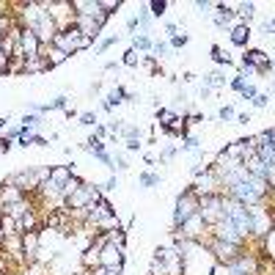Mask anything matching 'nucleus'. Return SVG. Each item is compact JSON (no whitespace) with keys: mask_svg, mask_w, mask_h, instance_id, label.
Here are the masks:
<instances>
[{"mask_svg":"<svg viewBox=\"0 0 275 275\" xmlns=\"http://www.w3.org/2000/svg\"><path fill=\"white\" fill-rule=\"evenodd\" d=\"M55 47L58 50H64L66 55H74V53H83V50H88L91 44H94V39H88L83 33V30L74 25V28H66V30H61L58 36H55Z\"/></svg>","mask_w":275,"mask_h":275,"instance_id":"1","label":"nucleus"},{"mask_svg":"<svg viewBox=\"0 0 275 275\" xmlns=\"http://www.w3.org/2000/svg\"><path fill=\"white\" fill-rule=\"evenodd\" d=\"M198 204H201V198H198V193L193 190V185L187 187V190H182L179 196H176V206H174V228H179L182 223L187 220V217H193L198 212Z\"/></svg>","mask_w":275,"mask_h":275,"instance_id":"2","label":"nucleus"},{"mask_svg":"<svg viewBox=\"0 0 275 275\" xmlns=\"http://www.w3.org/2000/svg\"><path fill=\"white\" fill-rule=\"evenodd\" d=\"M198 215L204 217L206 226H217L223 220V196H201Z\"/></svg>","mask_w":275,"mask_h":275,"instance_id":"3","label":"nucleus"},{"mask_svg":"<svg viewBox=\"0 0 275 275\" xmlns=\"http://www.w3.org/2000/svg\"><path fill=\"white\" fill-rule=\"evenodd\" d=\"M124 262H127V248H119L113 242H108V245L102 248L99 264L105 270H124Z\"/></svg>","mask_w":275,"mask_h":275,"instance_id":"4","label":"nucleus"},{"mask_svg":"<svg viewBox=\"0 0 275 275\" xmlns=\"http://www.w3.org/2000/svg\"><path fill=\"white\" fill-rule=\"evenodd\" d=\"M242 58H245L248 64L256 69V74L273 72V55H270L267 50H262V47H248L245 53H242Z\"/></svg>","mask_w":275,"mask_h":275,"instance_id":"5","label":"nucleus"},{"mask_svg":"<svg viewBox=\"0 0 275 275\" xmlns=\"http://www.w3.org/2000/svg\"><path fill=\"white\" fill-rule=\"evenodd\" d=\"M33 30H36V36H39V42H42V44H53L55 36L61 33L58 22L50 17V11H42V17H39V22H36V28H33Z\"/></svg>","mask_w":275,"mask_h":275,"instance_id":"6","label":"nucleus"},{"mask_svg":"<svg viewBox=\"0 0 275 275\" xmlns=\"http://www.w3.org/2000/svg\"><path fill=\"white\" fill-rule=\"evenodd\" d=\"M215 25H217V28H228V30L237 25L234 3H215Z\"/></svg>","mask_w":275,"mask_h":275,"instance_id":"7","label":"nucleus"},{"mask_svg":"<svg viewBox=\"0 0 275 275\" xmlns=\"http://www.w3.org/2000/svg\"><path fill=\"white\" fill-rule=\"evenodd\" d=\"M77 174V168H74V162H69V165H50V182H53L58 190H64L66 182L72 179V176Z\"/></svg>","mask_w":275,"mask_h":275,"instance_id":"8","label":"nucleus"},{"mask_svg":"<svg viewBox=\"0 0 275 275\" xmlns=\"http://www.w3.org/2000/svg\"><path fill=\"white\" fill-rule=\"evenodd\" d=\"M39 55H42V58L47 61V69H50V72H53V69H58L61 64H66V61H69V55H66L64 50H58L55 44H42Z\"/></svg>","mask_w":275,"mask_h":275,"instance_id":"9","label":"nucleus"},{"mask_svg":"<svg viewBox=\"0 0 275 275\" xmlns=\"http://www.w3.org/2000/svg\"><path fill=\"white\" fill-rule=\"evenodd\" d=\"M251 36H253V28H251V25H245V22H237L231 30H228V39H231L234 47H245L248 50Z\"/></svg>","mask_w":275,"mask_h":275,"instance_id":"10","label":"nucleus"},{"mask_svg":"<svg viewBox=\"0 0 275 275\" xmlns=\"http://www.w3.org/2000/svg\"><path fill=\"white\" fill-rule=\"evenodd\" d=\"M19 47H22L25 58H33V55H39V50H42V42H39L36 30L25 28V30H22V39H19Z\"/></svg>","mask_w":275,"mask_h":275,"instance_id":"11","label":"nucleus"},{"mask_svg":"<svg viewBox=\"0 0 275 275\" xmlns=\"http://www.w3.org/2000/svg\"><path fill=\"white\" fill-rule=\"evenodd\" d=\"M99 253H102V245H96V242H91L88 248H83V251H80V267H83V270L102 267V264H99Z\"/></svg>","mask_w":275,"mask_h":275,"instance_id":"12","label":"nucleus"},{"mask_svg":"<svg viewBox=\"0 0 275 275\" xmlns=\"http://www.w3.org/2000/svg\"><path fill=\"white\" fill-rule=\"evenodd\" d=\"M234 11H237V22H245V25H251V19L256 17V3H251V0L234 3Z\"/></svg>","mask_w":275,"mask_h":275,"instance_id":"13","label":"nucleus"},{"mask_svg":"<svg viewBox=\"0 0 275 275\" xmlns=\"http://www.w3.org/2000/svg\"><path fill=\"white\" fill-rule=\"evenodd\" d=\"M50 72L47 69V61L42 55H33V58H25V74H44Z\"/></svg>","mask_w":275,"mask_h":275,"instance_id":"14","label":"nucleus"},{"mask_svg":"<svg viewBox=\"0 0 275 275\" xmlns=\"http://www.w3.org/2000/svg\"><path fill=\"white\" fill-rule=\"evenodd\" d=\"M0 231L6 234V237H17L19 234V220L3 212V215H0Z\"/></svg>","mask_w":275,"mask_h":275,"instance_id":"15","label":"nucleus"},{"mask_svg":"<svg viewBox=\"0 0 275 275\" xmlns=\"http://www.w3.org/2000/svg\"><path fill=\"white\" fill-rule=\"evenodd\" d=\"M80 149L88 151L91 157H99V154H105V151H108V149H105V140H99L96 135H91L88 140H85V143H80Z\"/></svg>","mask_w":275,"mask_h":275,"instance_id":"16","label":"nucleus"},{"mask_svg":"<svg viewBox=\"0 0 275 275\" xmlns=\"http://www.w3.org/2000/svg\"><path fill=\"white\" fill-rule=\"evenodd\" d=\"M151 44H154V39L149 33H135L132 36V50L135 53H151Z\"/></svg>","mask_w":275,"mask_h":275,"instance_id":"17","label":"nucleus"},{"mask_svg":"<svg viewBox=\"0 0 275 275\" xmlns=\"http://www.w3.org/2000/svg\"><path fill=\"white\" fill-rule=\"evenodd\" d=\"M209 53H212V61H215L217 66H223V69L234 64V61H231V55H228L226 50L220 47V44H212V50H209Z\"/></svg>","mask_w":275,"mask_h":275,"instance_id":"18","label":"nucleus"},{"mask_svg":"<svg viewBox=\"0 0 275 275\" xmlns=\"http://www.w3.org/2000/svg\"><path fill=\"white\" fill-rule=\"evenodd\" d=\"M44 124V116L42 113H25L22 116V130H28V132H33V130H39V127Z\"/></svg>","mask_w":275,"mask_h":275,"instance_id":"19","label":"nucleus"},{"mask_svg":"<svg viewBox=\"0 0 275 275\" xmlns=\"http://www.w3.org/2000/svg\"><path fill=\"white\" fill-rule=\"evenodd\" d=\"M138 185L140 187H157V185H162V176L154 174V171H143V174L138 176Z\"/></svg>","mask_w":275,"mask_h":275,"instance_id":"20","label":"nucleus"},{"mask_svg":"<svg viewBox=\"0 0 275 275\" xmlns=\"http://www.w3.org/2000/svg\"><path fill=\"white\" fill-rule=\"evenodd\" d=\"M176 110H171V108H160V105H157V121H160L162 127H165L168 130V124H171V121H176Z\"/></svg>","mask_w":275,"mask_h":275,"instance_id":"21","label":"nucleus"},{"mask_svg":"<svg viewBox=\"0 0 275 275\" xmlns=\"http://www.w3.org/2000/svg\"><path fill=\"white\" fill-rule=\"evenodd\" d=\"M204 83H206V88H220V85L226 83V77H223L220 69H212V72L204 77Z\"/></svg>","mask_w":275,"mask_h":275,"instance_id":"22","label":"nucleus"},{"mask_svg":"<svg viewBox=\"0 0 275 275\" xmlns=\"http://www.w3.org/2000/svg\"><path fill=\"white\" fill-rule=\"evenodd\" d=\"M168 6H171V3H168V0H151L149 3V14L151 17H165V11H168Z\"/></svg>","mask_w":275,"mask_h":275,"instance_id":"23","label":"nucleus"},{"mask_svg":"<svg viewBox=\"0 0 275 275\" xmlns=\"http://www.w3.org/2000/svg\"><path fill=\"white\" fill-rule=\"evenodd\" d=\"M168 50H171V44H168V42H154V44H151V58L162 61L168 55Z\"/></svg>","mask_w":275,"mask_h":275,"instance_id":"24","label":"nucleus"},{"mask_svg":"<svg viewBox=\"0 0 275 275\" xmlns=\"http://www.w3.org/2000/svg\"><path fill=\"white\" fill-rule=\"evenodd\" d=\"M182 149L185 151H201V140L196 135H185L182 138Z\"/></svg>","mask_w":275,"mask_h":275,"instance_id":"25","label":"nucleus"},{"mask_svg":"<svg viewBox=\"0 0 275 275\" xmlns=\"http://www.w3.org/2000/svg\"><path fill=\"white\" fill-rule=\"evenodd\" d=\"M140 61H143V55H140V53H135V50L130 47V50L124 53V58H121V64H124V66H138Z\"/></svg>","mask_w":275,"mask_h":275,"instance_id":"26","label":"nucleus"},{"mask_svg":"<svg viewBox=\"0 0 275 275\" xmlns=\"http://www.w3.org/2000/svg\"><path fill=\"white\" fill-rule=\"evenodd\" d=\"M228 85H231V91L242 94V91H245V85H248V80H245V74H242V72H237V74L231 77V83H228Z\"/></svg>","mask_w":275,"mask_h":275,"instance_id":"27","label":"nucleus"},{"mask_svg":"<svg viewBox=\"0 0 275 275\" xmlns=\"http://www.w3.org/2000/svg\"><path fill=\"white\" fill-rule=\"evenodd\" d=\"M99 8L105 14H110V17H113V14L121 8V0H99Z\"/></svg>","mask_w":275,"mask_h":275,"instance_id":"28","label":"nucleus"},{"mask_svg":"<svg viewBox=\"0 0 275 275\" xmlns=\"http://www.w3.org/2000/svg\"><path fill=\"white\" fill-rule=\"evenodd\" d=\"M217 119H220V121H234V119H237L234 105H223V108H217Z\"/></svg>","mask_w":275,"mask_h":275,"instance_id":"29","label":"nucleus"},{"mask_svg":"<svg viewBox=\"0 0 275 275\" xmlns=\"http://www.w3.org/2000/svg\"><path fill=\"white\" fill-rule=\"evenodd\" d=\"M77 124L80 127H96V124H99V119H96V113H80Z\"/></svg>","mask_w":275,"mask_h":275,"instance_id":"30","label":"nucleus"},{"mask_svg":"<svg viewBox=\"0 0 275 275\" xmlns=\"http://www.w3.org/2000/svg\"><path fill=\"white\" fill-rule=\"evenodd\" d=\"M124 146H127V151H130V154H135V151L143 149V140H140V138H127Z\"/></svg>","mask_w":275,"mask_h":275,"instance_id":"31","label":"nucleus"},{"mask_svg":"<svg viewBox=\"0 0 275 275\" xmlns=\"http://www.w3.org/2000/svg\"><path fill=\"white\" fill-rule=\"evenodd\" d=\"M22 132H25V130H22V127L17 124V127H8V130H6V132H0V135H6L8 140H14V143H17L19 138H22Z\"/></svg>","mask_w":275,"mask_h":275,"instance_id":"32","label":"nucleus"},{"mask_svg":"<svg viewBox=\"0 0 275 275\" xmlns=\"http://www.w3.org/2000/svg\"><path fill=\"white\" fill-rule=\"evenodd\" d=\"M113 44H119V36H108V39H102V42L99 44H96V53H105V50H110V47H113Z\"/></svg>","mask_w":275,"mask_h":275,"instance_id":"33","label":"nucleus"},{"mask_svg":"<svg viewBox=\"0 0 275 275\" xmlns=\"http://www.w3.org/2000/svg\"><path fill=\"white\" fill-rule=\"evenodd\" d=\"M187 42H190V36H187V33H179V36L168 39V44H171V47H174V50H182V47H185Z\"/></svg>","mask_w":275,"mask_h":275,"instance_id":"34","label":"nucleus"},{"mask_svg":"<svg viewBox=\"0 0 275 275\" xmlns=\"http://www.w3.org/2000/svg\"><path fill=\"white\" fill-rule=\"evenodd\" d=\"M176 151H179L176 146H165V149L160 151V162H171V160L176 157Z\"/></svg>","mask_w":275,"mask_h":275,"instance_id":"35","label":"nucleus"},{"mask_svg":"<svg viewBox=\"0 0 275 275\" xmlns=\"http://www.w3.org/2000/svg\"><path fill=\"white\" fill-rule=\"evenodd\" d=\"M251 105H253V108H267V105H270V96H267V94H256V96L251 99Z\"/></svg>","mask_w":275,"mask_h":275,"instance_id":"36","label":"nucleus"},{"mask_svg":"<svg viewBox=\"0 0 275 275\" xmlns=\"http://www.w3.org/2000/svg\"><path fill=\"white\" fill-rule=\"evenodd\" d=\"M127 30H130L132 36H135V30H140V19H138V14H132V17L127 19Z\"/></svg>","mask_w":275,"mask_h":275,"instance_id":"37","label":"nucleus"},{"mask_svg":"<svg viewBox=\"0 0 275 275\" xmlns=\"http://www.w3.org/2000/svg\"><path fill=\"white\" fill-rule=\"evenodd\" d=\"M8 64H11V55H6L0 50V74H8Z\"/></svg>","mask_w":275,"mask_h":275,"instance_id":"38","label":"nucleus"},{"mask_svg":"<svg viewBox=\"0 0 275 275\" xmlns=\"http://www.w3.org/2000/svg\"><path fill=\"white\" fill-rule=\"evenodd\" d=\"M94 135L99 138V140H105V138L110 135V127H108V124H96V127H94Z\"/></svg>","mask_w":275,"mask_h":275,"instance_id":"39","label":"nucleus"},{"mask_svg":"<svg viewBox=\"0 0 275 275\" xmlns=\"http://www.w3.org/2000/svg\"><path fill=\"white\" fill-rule=\"evenodd\" d=\"M259 94V88H256V85H253V83H248L245 85V91H242V94H239V96H242V99H248V102H251L253 99V96H256Z\"/></svg>","mask_w":275,"mask_h":275,"instance_id":"40","label":"nucleus"},{"mask_svg":"<svg viewBox=\"0 0 275 275\" xmlns=\"http://www.w3.org/2000/svg\"><path fill=\"white\" fill-rule=\"evenodd\" d=\"M30 146H50V138H44V135H30Z\"/></svg>","mask_w":275,"mask_h":275,"instance_id":"41","label":"nucleus"},{"mask_svg":"<svg viewBox=\"0 0 275 275\" xmlns=\"http://www.w3.org/2000/svg\"><path fill=\"white\" fill-rule=\"evenodd\" d=\"M11 146H14V140H8L6 135H0V154H8V151H11Z\"/></svg>","mask_w":275,"mask_h":275,"instance_id":"42","label":"nucleus"},{"mask_svg":"<svg viewBox=\"0 0 275 275\" xmlns=\"http://www.w3.org/2000/svg\"><path fill=\"white\" fill-rule=\"evenodd\" d=\"M165 36H168V39L179 36V25H176V22H165Z\"/></svg>","mask_w":275,"mask_h":275,"instance_id":"43","label":"nucleus"},{"mask_svg":"<svg viewBox=\"0 0 275 275\" xmlns=\"http://www.w3.org/2000/svg\"><path fill=\"white\" fill-rule=\"evenodd\" d=\"M113 165H116V171H121V174H124V171H130V162H127L124 157H116Z\"/></svg>","mask_w":275,"mask_h":275,"instance_id":"44","label":"nucleus"},{"mask_svg":"<svg viewBox=\"0 0 275 275\" xmlns=\"http://www.w3.org/2000/svg\"><path fill=\"white\" fill-rule=\"evenodd\" d=\"M116 187H119V176L113 174L108 182H105V185H102V193H105V190H116Z\"/></svg>","mask_w":275,"mask_h":275,"instance_id":"45","label":"nucleus"},{"mask_svg":"<svg viewBox=\"0 0 275 275\" xmlns=\"http://www.w3.org/2000/svg\"><path fill=\"white\" fill-rule=\"evenodd\" d=\"M251 121V113H237V124H248Z\"/></svg>","mask_w":275,"mask_h":275,"instance_id":"46","label":"nucleus"},{"mask_svg":"<svg viewBox=\"0 0 275 275\" xmlns=\"http://www.w3.org/2000/svg\"><path fill=\"white\" fill-rule=\"evenodd\" d=\"M8 121H11V119H8V116H0V132H3V130H8V127H11V124H8Z\"/></svg>","mask_w":275,"mask_h":275,"instance_id":"47","label":"nucleus"},{"mask_svg":"<svg viewBox=\"0 0 275 275\" xmlns=\"http://www.w3.org/2000/svg\"><path fill=\"white\" fill-rule=\"evenodd\" d=\"M116 66H119V64H116V61H108V64H105V72H113Z\"/></svg>","mask_w":275,"mask_h":275,"instance_id":"48","label":"nucleus"},{"mask_svg":"<svg viewBox=\"0 0 275 275\" xmlns=\"http://www.w3.org/2000/svg\"><path fill=\"white\" fill-rule=\"evenodd\" d=\"M102 275H124V270H105Z\"/></svg>","mask_w":275,"mask_h":275,"instance_id":"49","label":"nucleus"},{"mask_svg":"<svg viewBox=\"0 0 275 275\" xmlns=\"http://www.w3.org/2000/svg\"><path fill=\"white\" fill-rule=\"evenodd\" d=\"M270 91H275V80H273V85H270Z\"/></svg>","mask_w":275,"mask_h":275,"instance_id":"50","label":"nucleus"},{"mask_svg":"<svg viewBox=\"0 0 275 275\" xmlns=\"http://www.w3.org/2000/svg\"><path fill=\"white\" fill-rule=\"evenodd\" d=\"M273 72H275V58H273Z\"/></svg>","mask_w":275,"mask_h":275,"instance_id":"51","label":"nucleus"},{"mask_svg":"<svg viewBox=\"0 0 275 275\" xmlns=\"http://www.w3.org/2000/svg\"><path fill=\"white\" fill-rule=\"evenodd\" d=\"M273 33H275V19H273Z\"/></svg>","mask_w":275,"mask_h":275,"instance_id":"52","label":"nucleus"}]
</instances>
